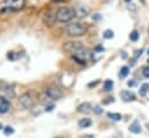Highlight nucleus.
<instances>
[{
  "mask_svg": "<svg viewBox=\"0 0 149 138\" xmlns=\"http://www.w3.org/2000/svg\"><path fill=\"white\" fill-rule=\"evenodd\" d=\"M1 129H2V124L0 123V130H1Z\"/></svg>",
  "mask_w": 149,
  "mask_h": 138,
  "instance_id": "obj_34",
  "label": "nucleus"
},
{
  "mask_svg": "<svg viewBox=\"0 0 149 138\" xmlns=\"http://www.w3.org/2000/svg\"><path fill=\"white\" fill-rule=\"evenodd\" d=\"M140 1H141V3H143V5L146 3V0H140Z\"/></svg>",
  "mask_w": 149,
  "mask_h": 138,
  "instance_id": "obj_32",
  "label": "nucleus"
},
{
  "mask_svg": "<svg viewBox=\"0 0 149 138\" xmlns=\"http://www.w3.org/2000/svg\"><path fill=\"white\" fill-rule=\"evenodd\" d=\"M54 138H65V137H61V136H57V137H54Z\"/></svg>",
  "mask_w": 149,
  "mask_h": 138,
  "instance_id": "obj_33",
  "label": "nucleus"
},
{
  "mask_svg": "<svg viewBox=\"0 0 149 138\" xmlns=\"http://www.w3.org/2000/svg\"><path fill=\"white\" fill-rule=\"evenodd\" d=\"M107 117L112 121H115V122L121 121V118H122L121 114H119V112H107Z\"/></svg>",
  "mask_w": 149,
  "mask_h": 138,
  "instance_id": "obj_16",
  "label": "nucleus"
},
{
  "mask_svg": "<svg viewBox=\"0 0 149 138\" xmlns=\"http://www.w3.org/2000/svg\"><path fill=\"white\" fill-rule=\"evenodd\" d=\"M74 12H76V16L77 17H85L90 14V8L85 5H78L76 8H74Z\"/></svg>",
  "mask_w": 149,
  "mask_h": 138,
  "instance_id": "obj_9",
  "label": "nucleus"
},
{
  "mask_svg": "<svg viewBox=\"0 0 149 138\" xmlns=\"http://www.w3.org/2000/svg\"><path fill=\"white\" fill-rule=\"evenodd\" d=\"M102 36H104V38H106V39H111V38H113V37H114V32H113V30L107 29V30H105V31H104Z\"/></svg>",
  "mask_w": 149,
  "mask_h": 138,
  "instance_id": "obj_19",
  "label": "nucleus"
},
{
  "mask_svg": "<svg viewBox=\"0 0 149 138\" xmlns=\"http://www.w3.org/2000/svg\"><path fill=\"white\" fill-rule=\"evenodd\" d=\"M76 16V12L74 8L71 7H61L57 12H56V17L58 22H69L70 20H72Z\"/></svg>",
  "mask_w": 149,
  "mask_h": 138,
  "instance_id": "obj_2",
  "label": "nucleus"
},
{
  "mask_svg": "<svg viewBox=\"0 0 149 138\" xmlns=\"http://www.w3.org/2000/svg\"><path fill=\"white\" fill-rule=\"evenodd\" d=\"M148 89H149V83H142V86L140 87V89H139V94H140V96H142V97H144L146 95H147V92H148Z\"/></svg>",
  "mask_w": 149,
  "mask_h": 138,
  "instance_id": "obj_15",
  "label": "nucleus"
},
{
  "mask_svg": "<svg viewBox=\"0 0 149 138\" xmlns=\"http://www.w3.org/2000/svg\"><path fill=\"white\" fill-rule=\"evenodd\" d=\"M128 73H129V67H128V66H123V67H121V70H120L119 77H120V78H126V77L128 75Z\"/></svg>",
  "mask_w": 149,
  "mask_h": 138,
  "instance_id": "obj_18",
  "label": "nucleus"
},
{
  "mask_svg": "<svg viewBox=\"0 0 149 138\" xmlns=\"http://www.w3.org/2000/svg\"><path fill=\"white\" fill-rule=\"evenodd\" d=\"M148 55H149V49H148Z\"/></svg>",
  "mask_w": 149,
  "mask_h": 138,
  "instance_id": "obj_37",
  "label": "nucleus"
},
{
  "mask_svg": "<svg viewBox=\"0 0 149 138\" xmlns=\"http://www.w3.org/2000/svg\"><path fill=\"white\" fill-rule=\"evenodd\" d=\"M92 19L94 20V21H99V20H101V15L100 14H94V15H92Z\"/></svg>",
  "mask_w": 149,
  "mask_h": 138,
  "instance_id": "obj_26",
  "label": "nucleus"
},
{
  "mask_svg": "<svg viewBox=\"0 0 149 138\" xmlns=\"http://www.w3.org/2000/svg\"><path fill=\"white\" fill-rule=\"evenodd\" d=\"M56 21H57V17H56V10H52V9L48 10V12L45 13L44 17H43V22L45 23V26L51 27Z\"/></svg>",
  "mask_w": 149,
  "mask_h": 138,
  "instance_id": "obj_8",
  "label": "nucleus"
},
{
  "mask_svg": "<svg viewBox=\"0 0 149 138\" xmlns=\"http://www.w3.org/2000/svg\"><path fill=\"white\" fill-rule=\"evenodd\" d=\"M142 74H143L144 78H148V79H149V66L143 67V70H142Z\"/></svg>",
  "mask_w": 149,
  "mask_h": 138,
  "instance_id": "obj_24",
  "label": "nucleus"
},
{
  "mask_svg": "<svg viewBox=\"0 0 149 138\" xmlns=\"http://www.w3.org/2000/svg\"><path fill=\"white\" fill-rule=\"evenodd\" d=\"M120 95H121V99L125 102H129V101H134L135 100V95L129 90H122L120 93Z\"/></svg>",
  "mask_w": 149,
  "mask_h": 138,
  "instance_id": "obj_12",
  "label": "nucleus"
},
{
  "mask_svg": "<svg viewBox=\"0 0 149 138\" xmlns=\"http://www.w3.org/2000/svg\"><path fill=\"white\" fill-rule=\"evenodd\" d=\"M95 51H104V48L102 46H97L95 48Z\"/></svg>",
  "mask_w": 149,
  "mask_h": 138,
  "instance_id": "obj_29",
  "label": "nucleus"
},
{
  "mask_svg": "<svg viewBox=\"0 0 149 138\" xmlns=\"http://www.w3.org/2000/svg\"><path fill=\"white\" fill-rule=\"evenodd\" d=\"M44 94L51 100H58L63 96V90L55 86H48L44 88Z\"/></svg>",
  "mask_w": 149,
  "mask_h": 138,
  "instance_id": "obj_3",
  "label": "nucleus"
},
{
  "mask_svg": "<svg viewBox=\"0 0 149 138\" xmlns=\"http://www.w3.org/2000/svg\"><path fill=\"white\" fill-rule=\"evenodd\" d=\"M127 85H128L129 87H133V86H135V81H133V80H129V81L127 82Z\"/></svg>",
  "mask_w": 149,
  "mask_h": 138,
  "instance_id": "obj_28",
  "label": "nucleus"
},
{
  "mask_svg": "<svg viewBox=\"0 0 149 138\" xmlns=\"http://www.w3.org/2000/svg\"><path fill=\"white\" fill-rule=\"evenodd\" d=\"M54 108H55L54 104H45V109H44V110H45V111H51Z\"/></svg>",
  "mask_w": 149,
  "mask_h": 138,
  "instance_id": "obj_25",
  "label": "nucleus"
},
{
  "mask_svg": "<svg viewBox=\"0 0 149 138\" xmlns=\"http://www.w3.org/2000/svg\"><path fill=\"white\" fill-rule=\"evenodd\" d=\"M10 108L9 101L6 97H1L0 96V114H6Z\"/></svg>",
  "mask_w": 149,
  "mask_h": 138,
  "instance_id": "obj_11",
  "label": "nucleus"
},
{
  "mask_svg": "<svg viewBox=\"0 0 149 138\" xmlns=\"http://www.w3.org/2000/svg\"><path fill=\"white\" fill-rule=\"evenodd\" d=\"M3 132H5V136H10V135L14 133V129L12 126H6L5 130H3Z\"/></svg>",
  "mask_w": 149,
  "mask_h": 138,
  "instance_id": "obj_22",
  "label": "nucleus"
},
{
  "mask_svg": "<svg viewBox=\"0 0 149 138\" xmlns=\"http://www.w3.org/2000/svg\"><path fill=\"white\" fill-rule=\"evenodd\" d=\"M142 52H143V50H142V49H140V50H137V51L135 52V55H134V57H133V60H132V64H130V65H134V64H135L136 59L142 55Z\"/></svg>",
  "mask_w": 149,
  "mask_h": 138,
  "instance_id": "obj_21",
  "label": "nucleus"
},
{
  "mask_svg": "<svg viewBox=\"0 0 149 138\" xmlns=\"http://www.w3.org/2000/svg\"><path fill=\"white\" fill-rule=\"evenodd\" d=\"M86 31H87V27L83 23H79V22H73V23L68 24L65 27V30H64V32L71 37L83 36L86 34Z\"/></svg>",
  "mask_w": 149,
  "mask_h": 138,
  "instance_id": "obj_1",
  "label": "nucleus"
},
{
  "mask_svg": "<svg viewBox=\"0 0 149 138\" xmlns=\"http://www.w3.org/2000/svg\"><path fill=\"white\" fill-rule=\"evenodd\" d=\"M139 37H140V34H139L137 30H133V31L129 34V38H130V41H133V42H136V41L139 39Z\"/></svg>",
  "mask_w": 149,
  "mask_h": 138,
  "instance_id": "obj_20",
  "label": "nucleus"
},
{
  "mask_svg": "<svg viewBox=\"0 0 149 138\" xmlns=\"http://www.w3.org/2000/svg\"><path fill=\"white\" fill-rule=\"evenodd\" d=\"M129 131L133 132V133H140V132L142 131L140 123H139L137 121H135L133 124H130V126H129Z\"/></svg>",
  "mask_w": 149,
  "mask_h": 138,
  "instance_id": "obj_14",
  "label": "nucleus"
},
{
  "mask_svg": "<svg viewBox=\"0 0 149 138\" xmlns=\"http://www.w3.org/2000/svg\"><path fill=\"white\" fill-rule=\"evenodd\" d=\"M3 3L10 10H21L24 7L26 0H3Z\"/></svg>",
  "mask_w": 149,
  "mask_h": 138,
  "instance_id": "obj_5",
  "label": "nucleus"
},
{
  "mask_svg": "<svg viewBox=\"0 0 149 138\" xmlns=\"http://www.w3.org/2000/svg\"><path fill=\"white\" fill-rule=\"evenodd\" d=\"M77 111L78 112H81V114H88V112L92 111V104L90 102H84V103H81V104L78 106Z\"/></svg>",
  "mask_w": 149,
  "mask_h": 138,
  "instance_id": "obj_10",
  "label": "nucleus"
},
{
  "mask_svg": "<svg viewBox=\"0 0 149 138\" xmlns=\"http://www.w3.org/2000/svg\"><path fill=\"white\" fill-rule=\"evenodd\" d=\"M92 111L99 115V114H101V112H102V108H101L100 106H98V104H97V106H93V107H92Z\"/></svg>",
  "mask_w": 149,
  "mask_h": 138,
  "instance_id": "obj_23",
  "label": "nucleus"
},
{
  "mask_svg": "<svg viewBox=\"0 0 149 138\" xmlns=\"http://www.w3.org/2000/svg\"><path fill=\"white\" fill-rule=\"evenodd\" d=\"M80 138H95L93 135H91V133H85V135H83Z\"/></svg>",
  "mask_w": 149,
  "mask_h": 138,
  "instance_id": "obj_27",
  "label": "nucleus"
},
{
  "mask_svg": "<svg viewBox=\"0 0 149 138\" xmlns=\"http://www.w3.org/2000/svg\"><path fill=\"white\" fill-rule=\"evenodd\" d=\"M64 50H66L68 52L74 55L78 50H80L81 48H84V44L81 42H68L64 44Z\"/></svg>",
  "mask_w": 149,
  "mask_h": 138,
  "instance_id": "obj_7",
  "label": "nucleus"
},
{
  "mask_svg": "<svg viewBox=\"0 0 149 138\" xmlns=\"http://www.w3.org/2000/svg\"><path fill=\"white\" fill-rule=\"evenodd\" d=\"M91 124H92V121L87 117H84V118L78 121V126L79 128H88V126H91Z\"/></svg>",
  "mask_w": 149,
  "mask_h": 138,
  "instance_id": "obj_13",
  "label": "nucleus"
},
{
  "mask_svg": "<svg viewBox=\"0 0 149 138\" xmlns=\"http://www.w3.org/2000/svg\"><path fill=\"white\" fill-rule=\"evenodd\" d=\"M19 103H20L23 108L30 109V108L34 106V100H33V97L30 96L29 93H24V94H22V95L19 97Z\"/></svg>",
  "mask_w": 149,
  "mask_h": 138,
  "instance_id": "obj_6",
  "label": "nucleus"
},
{
  "mask_svg": "<svg viewBox=\"0 0 149 138\" xmlns=\"http://www.w3.org/2000/svg\"><path fill=\"white\" fill-rule=\"evenodd\" d=\"M113 81L112 80H109V79H107L105 82H104V90H106V92H109L112 88H113Z\"/></svg>",
  "mask_w": 149,
  "mask_h": 138,
  "instance_id": "obj_17",
  "label": "nucleus"
},
{
  "mask_svg": "<svg viewBox=\"0 0 149 138\" xmlns=\"http://www.w3.org/2000/svg\"><path fill=\"white\" fill-rule=\"evenodd\" d=\"M0 93L6 97V99H12L15 96V92L13 89V87L5 82V81H0Z\"/></svg>",
  "mask_w": 149,
  "mask_h": 138,
  "instance_id": "obj_4",
  "label": "nucleus"
},
{
  "mask_svg": "<svg viewBox=\"0 0 149 138\" xmlns=\"http://www.w3.org/2000/svg\"><path fill=\"white\" fill-rule=\"evenodd\" d=\"M121 56H122V58L125 59V58H127V55L125 53V51H122V53H121Z\"/></svg>",
  "mask_w": 149,
  "mask_h": 138,
  "instance_id": "obj_31",
  "label": "nucleus"
},
{
  "mask_svg": "<svg viewBox=\"0 0 149 138\" xmlns=\"http://www.w3.org/2000/svg\"><path fill=\"white\" fill-rule=\"evenodd\" d=\"M148 63H149V60H148Z\"/></svg>",
  "mask_w": 149,
  "mask_h": 138,
  "instance_id": "obj_38",
  "label": "nucleus"
},
{
  "mask_svg": "<svg viewBox=\"0 0 149 138\" xmlns=\"http://www.w3.org/2000/svg\"><path fill=\"white\" fill-rule=\"evenodd\" d=\"M125 1H126V2H130L132 0H125Z\"/></svg>",
  "mask_w": 149,
  "mask_h": 138,
  "instance_id": "obj_35",
  "label": "nucleus"
},
{
  "mask_svg": "<svg viewBox=\"0 0 149 138\" xmlns=\"http://www.w3.org/2000/svg\"><path fill=\"white\" fill-rule=\"evenodd\" d=\"M98 85V81H95V82H91V83H88V87H92V86H97Z\"/></svg>",
  "mask_w": 149,
  "mask_h": 138,
  "instance_id": "obj_30",
  "label": "nucleus"
},
{
  "mask_svg": "<svg viewBox=\"0 0 149 138\" xmlns=\"http://www.w3.org/2000/svg\"><path fill=\"white\" fill-rule=\"evenodd\" d=\"M148 130H149V124H148Z\"/></svg>",
  "mask_w": 149,
  "mask_h": 138,
  "instance_id": "obj_36",
  "label": "nucleus"
}]
</instances>
